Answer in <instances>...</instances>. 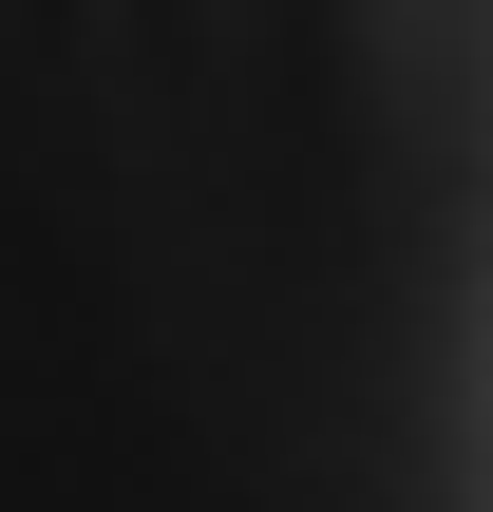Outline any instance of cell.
<instances>
[{
  "instance_id": "cell-1",
  "label": "cell",
  "mask_w": 493,
  "mask_h": 512,
  "mask_svg": "<svg viewBox=\"0 0 493 512\" xmlns=\"http://www.w3.org/2000/svg\"><path fill=\"white\" fill-rule=\"evenodd\" d=\"M0 512H493V0H0Z\"/></svg>"
}]
</instances>
